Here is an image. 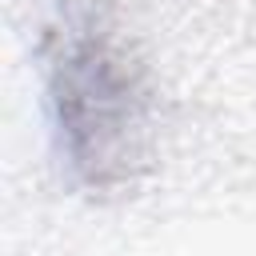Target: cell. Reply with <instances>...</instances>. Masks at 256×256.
<instances>
[{
    "mask_svg": "<svg viewBox=\"0 0 256 256\" xmlns=\"http://www.w3.org/2000/svg\"><path fill=\"white\" fill-rule=\"evenodd\" d=\"M52 156L80 192H116L144 164L152 92L144 64L92 0H64L44 28Z\"/></svg>",
    "mask_w": 256,
    "mask_h": 256,
    "instance_id": "cell-1",
    "label": "cell"
}]
</instances>
